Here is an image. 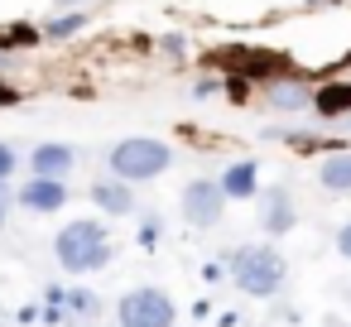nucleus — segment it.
<instances>
[{"instance_id":"nucleus-1","label":"nucleus","mask_w":351,"mask_h":327,"mask_svg":"<svg viewBox=\"0 0 351 327\" xmlns=\"http://www.w3.org/2000/svg\"><path fill=\"white\" fill-rule=\"evenodd\" d=\"M53 255H58V269H63V274L82 279V274L106 269V265L116 260V245H111L106 221H97V217H77V221L58 226V236H53Z\"/></svg>"},{"instance_id":"nucleus-2","label":"nucleus","mask_w":351,"mask_h":327,"mask_svg":"<svg viewBox=\"0 0 351 327\" xmlns=\"http://www.w3.org/2000/svg\"><path fill=\"white\" fill-rule=\"evenodd\" d=\"M221 265L231 269V284H236L245 298H274V293L289 284V260H284L269 241H245V245L226 250Z\"/></svg>"},{"instance_id":"nucleus-3","label":"nucleus","mask_w":351,"mask_h":327,"mask_svg":"<svg viewBox=\"0 0 351 327\" xmlns=\"http://www.w3.org/2000/svg\"><path fill=\"white\" fill-rule=\"evenodd\" d=\"M169 164H173V149L164 145V140H154V135H125V140H116L111 145V154H106V169H111V178H121V183H149V178H159V173H169Z\"/></svg>"},{"instance_id":"nucleus-4","label":"nucleus","mask_w":351,"mask_h":327,"mask_svg":"<svg viewBox=\"0 0 351 327\" xmlns=\"http://www.w3.org/2000/svg\"><path fill=\"white\" fill-rule=\"evenodd\" d=\"M178 322V308L164 289L154 284H140V289H125L116 298V327H173Z\"/></svg>"},{"instance_id":"nucleus-5","label":"nucleus","mask_w":351,"mask_h":327,"mask_svg":"<svg viewBox=\"0 0 351 327\" xmlns=\"http://www.w3.org/2000/svg\"><path fill=\"white\" fill-rule=\"evenodd\" d=\"M178 207H183V221H188L193 231H212V226L226 217V193H221L217 178H193V183L183 188Z\"/></svg>"},{"instance_id":"nucleus-6","label":"nucleus","mask_w":351,"mask_h":327,"mask_svg":"<svg viewBox=\"0 0 351 327\" xmlns=\"http://www.w3.org/2000/svg\"><path fill=\"white\" fill-rule=\"evenodd\" d=\"M73 202V188L63 183V178H25L20 188H15V207H25V212H34V217H53V212H63Z\"/></svg>"},{"instance_id":"nucleus-7","label":"nucleus","mask_w":351,"mask_h":327,"mask_svg":"<svg viewBox=\"0 0 351 327\" xmlns=\"http://www.w3.org/2000/svg\"><path fill=\"white\" fill-rule=\"evenodd\" d=\"M298 226V202H293V193L289 188H260V231H269V236H289Z\"/></svg>"},{"instance_id":"nucleus-8","label":"nucleus","mask_w":351,"mask_h":327,"mask_svg":"<svg viewBox=\"0 0 351 327\" xmlns=\"http://www.w3.org/2000/svg\"><path fill=\"white\" fill-rule=\"evenodd\" d=\"M73 169H77V149L63 145V140H39L34 154H29V173L34 178H63L68 183Z\"/></svg>"},{"instance_id":"nucleus-9","label":"nucleus","mask_w":351,"mask_h":327,"mask_svg":"<svg viewBox=\"0 0 351 327\" xmlns=\"http://www.w3.org/2000/svg\"><path fill=\"white\" fill-rule=\"evenodd\" d=\"M87 197H92L106 217H130V212L140 207L135 188H130V183H121V178H101V183H92V188H87Z\"/></svg>"},{"instance_id":"nucleus-10","label":"nucleus","mask_w":351,"mask_h":327,"mask_svg":"<svg viewBox=\"0 0 351 327\" xmlns=\"http://www.w3.org/2000/svg\"><path fill=\"white\" fill-rule=\"evenodd\" d=\"M217 183H221L226 202H245V197H260V164H255V159H236V164H226V173H221Z\"/></svg>"},{"instance_id":"nucleus-11","label":"nucleus","mask_w":351,"mask_h":327,"mask_svg":"<svg viewBox=\"0 0 351 327\" xmlns=\"http://www.w3.org/2000/svg\"><path fill=\"white\" fill-rule=\"evenodd\" d=\"M317 183H322V193H332V197H346V193H351V149H346V145L332 149V154L317 164Z\"/></svg>"},{"instance_id":"nucleus-12","label":"nucleus","mask_w":351,"mask_h":327,"mask_svg":"<svg viewBox=\"0 0 351 327\" xmlns=\"http://www.w3.org/2000/svg\"><path fill=\"white\" fill-rule=\"evenodd\" d=\"M313 111L322 121H346L351 116V82H322L313 92Z\"/></svg>"},{"instance_id":"nucleus-13","label":"nucleus","mask_w":351,"mask_h":327,"mask_svg":"<svg viewBox=\"0 0 351 327\" xmlns=\"http://www.w3.org/2000/svg\"><path fill=\"white\" fill-rule=\"evenodd\" d=\"M269 106L274 111H308L313 106V92H308V82L279 77V82H269Z\"/></svg>"},{"instance_id":"nucleus-14","label":"nucleus","mask_w":351,"mask_h":327,"mask_svg":"<svg viewBox=\"0 0 351 327\" xmlns=\"http://www.w3.org/2000/svg\"><path fill=\"white\" fill-rule=\"evenodd\" d=\"M58 308H63V317H73V322H92V317L101 313V298H97L92 289H58Z\"/></svg>"},{"instance_id":"nucleus-15","label":"nucleus","mask_w":351,"mask_h":327,"mask_svg":"<svg viewBox=\"0 0 351 327\" xmlns=\"http://www.w3.org/2000/svg\"><path fill=\"white\" fill-rule=\"evenodd\" d=\"M82 29H87V15H82V10H73V15L49 20V25H44V39H73V34H82Z\"/></svg>"},{"instance_id":"nucleus-16","label":"nucleus","mask_w":351,"mask_h":327,"mask_svg":"<svg viewBox=\"0 0 351 327\" xmlns=\"http://www.w3.org/2000/svg\"><path fill=\"white\" fill-rule=\"evenodd\" d=\"M135 241H140L145 250H154V245L164 241V217H159V212H145V217H140V231H135Z\"/></svg>"},{"instance_id":"nucleus-17","label":"nucleus","mask_w":351,"mask_h":327,"mask_svg":"<svg viewBox=\"0 0 351 327\" xmlns=\"http://www.w3.org/2000/svg\"><path fill=\"white\" fill-rule=\"evenodd\" d=\"M15 169H20L15 145H5V140H0V183H10V178H15Z\"/></svg>"},{"instance_id":"nucleus-18","label":"nucleus","mask_w":351,"mask_h":327,"mask_svg":"<svg viewBox=\"0 0 351 327\" xmlns=\"http://www.w3.org/2000/svg\"><path fill=\"white\" fill-rule=\"evenodd\" d=\"M10 207H15V188H10V183H0V231L10 226Z\"/></svg>"},{"instance_id":"nucleus-19","label":"nucleus","mask_w":351,"mask_h":327,"mask_svg":"<svg viewBox=\"0 0 351 327\" xmlns=\"http://www.w3.org/2000/svg\"><path fill=\"white\" fill-rule=\"evenodd\" d=\"M332 245H337V255H341V260H351V221H341V226H337Z\"/></svg>"},{"instance_id":"nucleus-20","label":"nucleus","mask_w":351,"mask_h":327,"mask_svg":"<svg viewBox=\"0 0 351 327\" xmlns=\"http://www.w3.org/2000/svg\"><path fill=\"white\" fill-rule=\"evenodd\" d=\"M15 101H20V92H15L5 77H0V106H15Z\"/></svg>"},{"instance_id":"nucleus-21","label":"nucleus","mask_w":351,"mask_h":327,"mask_svg":"<svg viewBox=\"0 0 351 327\" xmlns=\"http://www.w3.org/2000/svg\"><path fill=\"white\" fill-rule=\"evenodd\" d=\"M221 274H226V265H217V260H212V265H202V279H207V284H217Z\"/></svg>"},{"instance_id":"nucleus-22","label":"nucleus","mask_w":351,"mask_h":327,"mask_svg":"<svg viewBox=\"0 0 351 327\" xmlns=\"http://www.w3.org/2000/svg\"><path fill=\"white\" fill-rule=\"evenodd\" d=\"M212 92H217V82H212V77H202V82H193V97H212Z\"/></svg>"},{"instance_id":"nucleus-23","label":"nucleus","mask_w":351,"mask_h":327,"mask_svg":"<svg viewBox=\"0 0 351 327\" xmlns=\"http://www.w3.org/2000/svg\"><path fill=\"white\" fill-rule=\"evenodd\" d=\"M5 68H10V53H0V73H5Z\"/></svg>"},{"instance_id":"nucleus-24","label":"nucleus","mask_w":351,"mask_h":327,"mask_svg":"<svg viewBox=\"0 0 351 327\" xmlns=\"http://www.w3.org/2000/svg\"><path fill=\"white\" fill-rule=\"evenodd\" d=\"M308 5H337V0H308Z\"/></svg>"},{"instance_id":"nucleus-25","label":"nucleus","mask_w":351,"mask_h":327,"mask_svg":"<svg viewBox=\"0 0 351 327\" xmlns=\"http://www.w3.org/2000/svg\"><path fill=\"white\" fill-rule=\"evenodd\" d=\"M58 5H73V10H77V5H82V0H58Z\"/></svg>"},{"instance_id":"nucleus-26","label":"nucleus","mask_w":351,"mask_h":327,"mask_svg":"<svg viewBox=\"0 0 351 327\" xmlns=\"http://www.w3.org/2000/svg\"><path fill=\"white\" fill-rule=\"evenodd\" d=\"M346 130H351V116H346Z\"/></svg>"}]
</instances>
